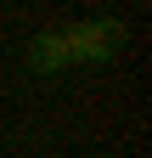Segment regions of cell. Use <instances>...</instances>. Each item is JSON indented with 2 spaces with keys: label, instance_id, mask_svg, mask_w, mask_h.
Here are the masks:
<instances>
[{
  "label": "cell",
  "instance_id": "1",
  "mask_svg": "<svg viewBox=\"0 0 152 158\" xmlns=\"http://www.w3.org/2000/svg\"><path fill=\"white\" fill-rule=\"evenodd\" d=\"M124 40H130V34H124V23H118V17H90V23L62 28L68 62H85V68H107V62H118Z\"/></svg>",
  "mask_w": 152,
  "mask_h": 158
},
{
  "label": "cell",
  "instance_id": "2",
  "mask_svg": "<svg viewBox=\"0 0 152 158\" xmlns=\"http://www.w3.org/2000/svg\"><path fill=\"white\" fill-rule=\"evenodd\" d=\"M28 68L45 73V79H56V73L73 68V62H68V45H62V28H40V34L28 40Z\"/></svg>",
  "mask_w": 152,
  "mask_h": 158
}]
</instances>
